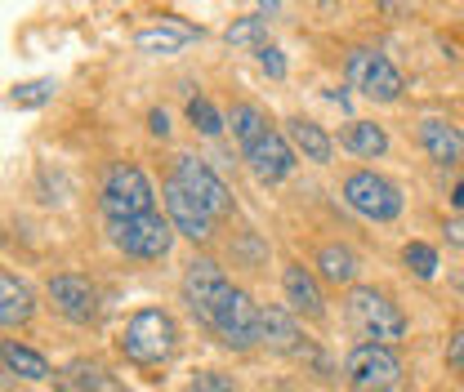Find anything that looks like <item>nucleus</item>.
<instances>
[{
	"mask_svg": "<svg viewBox=\"0 0 464 392\" xmlns=\"http://www.w3.org/2000/svg\"><path fill=\"white\" fill-rule=\"evenodd\" d=\"M174 352H179V321L166 308H139L125 321V330H121V357L125 361H134L143 370H157Z\"/></svg>",
	"mask_w": 464,
	"mask_h": 392,
	"instance_id": "1",
	"label": "nucleus"
},
{
	"mask_svg": "<svg viewBox=\"0 0 464 392\" xmlns=\"http://www.w3.org/2000/svg\"><path fill=\"white\" fill-rule=\"evenodd\" d=\"M99 210L103 219H139V215H157V187L134 161H112L103 183H99Z\"/></svg>",
	"mask_w": 464,
	"mask_h": 392,
	"instance_id": "2",
	"label": "nucleus"
},
{
	"mask_svg": "<svg viewBox=\"0 0 464 392\" xmlns=\"http://www.w3.org/2000/svg\"><path fill=\"white\" fill-rule=\"evenodd\" d=\"M348 321L366 335V343H384L393 348L398 339H406V312L375 285H353L348 290Z\"/></svg>",
	"mask_w": 464,
	"mask_h": 392,
	"instance_id": "3",
	"label": "nucleus"
},
{
	"mask_svg": "<svg viewBox=\"0 0 464 392\" xmlns=\"http://www.w3.org/2000/svg\"><path fill=\"white\" fill-rule=\"evenodd\" d=\"M340 192H344L348 210L362 215V219H371V224H393L406 210L402 187H398L393 178H384L380 169H353Z\"/></svg>",
	"mask_w": 464,
	"mask_h": 392,
	"instance_id": "4",
	"label": "nucleus"
},
{
	"mask_svg": "<svg viewBox=\"0 0 464 392\" xmlns=\"http://www.w3.org/2000/svg\"><path fill=\"white\" fill-rule=\"evenodd\" d=\"M344 76H348V85H353L362 99H371V103H398L402 90H406L398 62H393L389 54H380V50H371V45L348 50L344 54Z\"/></svg>",
	"mask_w": 464,
	"mask_h": 392,
	"instance_id": "5",
	"label": "nucleus"
},
{
	"mask_svg": "<svg viewBox=\"0 0 464 392\" xmlns=\"http://www.w3.org/2000/svg\"><path fill=\"white\" fill-rule=\"evenodd\" d=\"M259 326H264V308L241 285H232L228 294L215 303L210 321H206V330L219 339L224 348H232V352H250L259 343Z\"/></svg>",
	"mask_w": 464,
	"mask_h": 392,
	"instance_id": "6",
	"label": "nucleus"
},
{
	"mask_svg": "<svg viewBox=\"0 0 464 392\" xmlns=\"http://www.w3.org/2000/svg\"><path fill=\"white\" fill-rule=\"evenodd\" d=\"M174 236L179 232L161 215H139V219H116V224H108V241L125 259H134V263H161L170 254Z\"/></svg>",
	"mask_w": 464,
	"mask_h": 392,
	"instance_id": "7",
	"label": "nucleus"
},
{
	"mask_svg": "<svg viewBox=\"0 0 464 392\" xmlns=\"http://www.w3.org/2000/svg\"><path fill=\"white\" fill-rule=\"evenodd\" d=\"M344 384L353 392H393L402 384V357L384 343H357L344 361Z\"/></svg>",
	"mask_w": 464,
	"mask_h": 392,
	"instance_id": "8",
	"label": "nucleus"
},
{
	"mask_svg": "<svg viewBox=\"0 0 464 392\" xmlns=\"http://www.w3.org/2000/svg\"><path fill=\"white\" fill-rule=\"evenodd\" d=\"M179 290H183V303L192 308V317L206 326V321H210V312H215V303L232 290V277L224 272V263H215V259H206V254H201V259H192V263L183 268Z\"/></svg>",
	"mask_w": 464,
	"mask_h": 392,
	"instance_id": "9",
	"label": "nucleus"
},
{
	"mask_svg": "<svg viewBox=\"0 0 464 392\" xmlns=\"http://www.w3.org/2000/svg\"><path fill=\"white\" fill-rule=\"evenodd\" d=\"M170 178L179 183V187H183V192H188V196H197V201H201V206H206L215 219H228V215H232L228 183H224L215 169L206 166L201 157H188V152H183V157H174Z\"/></svg>",
	"mask_w": 464,
	"mask_h": 392,
	"instance_id": "10",
	"label": "nucleus"
},
{
	"mask_svg": "<svg viewBox=\"0 0 464 392\" xmlns=\"http://www.w3.org/2000/svg\"><path fill=\"white\" fill-rule=\"evenodd\" d=\"M45 290H50V303L58 308V317H67L72 326H94L103 312L94 281L81 277V272H54Z\"/></svg>",
	"mask_w": 464,
	"mask_h": 392,
	"instance_id": "11",
	"label": "nucleus"
},
{
	"mask_svg": "<svg viewBox=\"0 0 464 392\" xmlns=\"http://www.w3.org/2000/svg\"><path fill=\"white\" fill-rule=\"evenodd\" d=\"M241 161H246V169H250L259 183H282V178L295 174L299 152H295V143L286 139V129H268L259 143H250V148L241 152Z\"/></svg>",
	"mask_w": 464,
	"mask_h": 392,
	"instance_id": "12",
	"label": "nucleus"
},
{
	"mask_svg": "<svg viewBox=\"0 0 464 392\" xmlns=\"http://www.w3.org/2000/svg\"><path fill=\"white\" fill-rule=\"evenodd\" d=\"M161 201H166V219L179 236H188L192 245H210V236H215V215L197 201V196H188L174 178L161 183Z\"/></svg>",
	"mask_w": 464,
	"mask_h": 392,
	"instance_id": "13",
	"label": "nucleus"
},
{
	"mask_svg": "<svg viewBox=\"0 0 464 392\" xmlns=\"http://www.w3.org/2000/svg\"><path fill=\"white\" fill-rule=\"evenodd\" d=\"M415 139H420V148H424V157L433 166L456 169L464 161V129L451 125L447 116H424L420 129H415Z\"/></svg>",
	"mask_w": 464,
	"mask_h": 392,
	"instance_id": "14",
	"label": "nucleus"
},
{
	"mask_svg": "<svg viewBox=\"0 0 464 392\" xmlns=\"http://www.w3.org/2000/svg\"><path fill=\"white\" fill-rule=\"evenodd\" d=\"M282 294H286L295 317H304V321H322V317H326V299H322L317 272L304 268L299 259H290L286 268H282Z\"/></svg>",
	"mask_w": 464,
	"mask_h": 392,
	"instance_id": "15",
	"label": "nucleus"
},
{
	"mask_svg": "<svg viewBox=\"0 0 464 392\" xmlns=\"http://www.w3.org/2000/svg\"><path fill=\"white\" fill-rule=\"evenodd\" d=\"M259 343H264L268 352H282V357H299L308 339L299 335V321H295V312H290V308H277V303H268V308H264V326H259Z\"/></svg>",
	"mask_w": 464,
	"mask_h": 392,
	"instance_id": "16",
	"label": "nucleus"
},
{
	"mask_svg": "<svg viewBox=\"0 0 464 392\" xmlns=\"http://www.w3.org/2000/svg\"><path fill=\"white\" fill-rule=\"evenodd\" d=\"M197 36H201V27H192V23H183V18L166 14L157 27H143V32L134 36V45H139L143 54H179V50L192 45Z\"/></svg>",
	"mask_w": 464,
	"mask_h": 392,
	"instance_id": "17",
	"label": "nucleus"
},
{
	"mask_svg": "<svg viewBox=\"0 0 464 392\" xmlns=\"http://www.w3.org/2000/svg\"><path fill=\"white\" fill-rule=\"evenodd\" d=\"M58 384L63 392H125V384L116 379L103 361H90V357H76L58 370Z\"/></svg>",
	"mask_w": 464,
	"mask_h": 392,
	"instance_id": "18",
	"label": "nucleus"
},
{
	"mask_svg": "<svg viewBox=\"0 0 464 392\" xmlns=\"http://www.w3.org/2000/svg\"><path fill=\"white\" fill-rule=\"evenodd\" d=\"M286 139L295 143V152H299L304 161H313V166H331V157H335V139H331L317 120H308V116H290Z\"/></svg>",
	"mask_w": 464,
	"mask_h": 392,
	"instance_id": "19",
	"label": "nucleus"
},
{
	"mask_svg": "<svg viewBox=\"0 0 464 392\" xmlns=\"http://www.w3.org/2000/svg\"><path fill=\"white\" fill-rule=\"evenodd\" d=\"M36 317V294L27 281H18L14 272H0V326L5 330H23Z\"/></svg>",
	"mask_w": 464,
	"mask_h": 392,
	"instance_id": "20",
	"label": "nucleus"
},
{
	"mask_svg": "<svg viewBox=\"0 0 464 392\" xmlns=\"http://www.w3.org/2000/svg\"><path fill=\"white\" fill-rule=\"evenodd\" d=\"M340 148L353 152V157H362V161H380L389 152V134L375 120H348L344 134H340Z\"/></svg>",
	"mask_w": 464,
	"mask_h": 392,
	"instance_id": "21",
	"label": "nucleus"
},
{
	"mask_svg": "<svg viewBox=\"0 0 464 392\" xmlns=\"http://www.w3.org/2000/svg\"><path fill=\"white\" fill-rule=\"evenodd\" d=\"M313 268H317V277L326 281V285H353L357 281V254L348 245H340V241H326L317 250Z\"/></svg>",
	"mask_w": 464,
	"mask_h": 392,
	"instance_id": "22",
	"label": "nucleus"
},
{
	"mask_svg": "<svg viewBox=\"0 0 464 392\" xmlns=\"http://www.w3.org/2000/svg\"><path fill=\"white\" fill-rule=\"evenodd\" d=\"M0 357H5V370L18 375V379H32V384L50 379V361H45L36 348L18 343V339H5V343H0Z\"/></svg>",
	"mask_w": 464,
	"mask_h": 392,
	"instance_id": "23",
	"label": "nucleus"
},
{
	"mask_svg": "<svg viewBox=\"0 0 464 392\" xmlns=\"http://www.w3.org/2000/svg\"><path fill=\"white\" fill-rule=\"evenodd\" d=\"M228 129H232V139L241 143V152H246L250 143H259V139L273 129V120L264 116V108H259V103H232Z\"/></svg>",
	"mask_w": 464,
	"mask_h": 392,
	"instance_id": "24",
	"label": "nucleus"
},
{
	"mask_svg": "<svg viewBox=\"0 0 464 392\" xmlns=\"http://www.w3.org/2000/svg\"><path fill=\"white\" fill-rule=\"evenodd\" d=\"M224 41H228L232 50H255V54H264V50H268V18H259V14L232 18V27L224 32Z\"/></svg>",
	"mask_w": 464,
	"mask_h": 392,
	"instance_id": "25",
	"label": "nucleus"
},
{
	"mask_svg": "<svg viewBox=\"0 0 464 392\" xmlns=\"http://www.w3.org/2000/svg\"><path fill=\"white\" fill-rule=\"evenodd\" d=\"M188 120H192V129L197 134H206V139H219L224 129H228V116H219V108L210 103V99H188Z\"/></svg>",
	"mask_w": 464,
	"mask_h": 392,
	"instance_id": "26",
	"label": "nucleus"
},
{
	"mask_svg": "<svg viewBox=\"0 0 464 392\" xmlns=\"http://www.w3.org/2000/svg\"><path fill=\"white\" fill-rule=\"evenodd\" d=\"M402 263L420 281H433V277H438V250H433L429 241H406V245H402Z\"/></svg>",
	"mask_w": 464,
	"mask_h": 392,
	"instance_id": "27",
	"label": "nucleus"
},
{
	"mask_svg": "<svg viewBox=\"0 0 464 392\" xmlns=\"http://www.w3.org/2000/svg\"><path fill=\"white\" fill-rule=\"evenodd\" d=\"M54 81L50 76H41V81H23V85H14V94H9V103L14 108H41V103H50L54 99Z\"/></svg>",
	"mask_w": 464,
	"mask_h": 392,
	"instance_id": "28",
	"label": "nucleus"
},
{
	"mask_svg": "<svg viewBox=\"0 0 464 392\" xmlns=\"http://www.w3.org/2000/svg\"><path fill=\"white\" fill-rule=\"evenodd\" d=\"M188 392H237V384H232L224 370H197L192 384H188Z\"/></svg>",
	"mask_w": 464,
	"mask_h": 392,
	"instance_id": "29",
	"label": "nucleus"
},
{
	"mask_svg": "<svg viewBox=\"0 0 464 392\" xmlns=\"http://www.w3.org/2000/svg\"><path fill=\"white\" fill-rule=\"evenodd\" d=\"M447 366H451V375H456V379H464V326L447 339Z\"/></svg>",
	"mask_w": 464,
	"mask_h": 392,
	"instance_id": "30",
	"label": "nucleus"
},
{
	"mask_svg": "<svg viewBox=\"0 0 464 392\" xmlns=\"http://www.w3.org/2000/svg\"><path fill=\"white\" fill-rule=\"evenodd\" d=\"M259 67H264L273 81H282V76H286V58H282V50H277V45H268V50L259 54Z\"/></svg>",
	"mask_w": 464,
	"mask_h": 392,
	"instance_id": "31",
	"label": "nucleus"
},
{
	"mask_svg": "<svg viewBox=\"0 0 464 392\" xmlns=\"http://www.w3.org/2000/svg\"><path fill=\"white\" fill-rule=\"evenodd\" d=\"M148 129H152L157 139H170V116L161 112V108H152V112H148Z\"/></svg>",
	"mask_w": 464,
	"mask_h": 392,
	"instance_id": "32",
	"label": "nucleus"
},
{
	"mask_svg": "<svg viewBox=\"0 0 464 392\" xmlns=\"http://www.w3.org/2000/svg\"><path fill=\"white\" fill-rule=\"evenodd\" d=\"M447 241L464 250V219H451V224H447Z\"/></svg>",
	"mask_w": 464,
	"mask_h": 392,
	"instance_id": "33",
	"label": "nucleus"
},
{
	"mask_svg": "<svg viewBox=\"0 0 464 392\" xmlns=\"http://www.w3.org/2000/svg\"><path fill=\"white\" fill-rule=\"evenodd\" d=\"M451 206H456V210H460V215H464V178H460V183H456V187H451Z\"/></svg>",
	"mask_w": 464,
	"mask_h": 392,
	"instance_id": "34",
	"label": "nucleus"
},
{
	"mask_svg": "<svg viewBox=\"0 0 464 392\" xmlns=\"http://www.w3.org/2000/svg\"><path fill=\"white\" fill-rule=\"evenodd\" d=\"M460 41H464V23H460Z\"/></svg>",
	"mask_w": 464,
	"mask_h": 392,
	"instance_id": "35",
	"label": "nucleus"
}]
</instances>
